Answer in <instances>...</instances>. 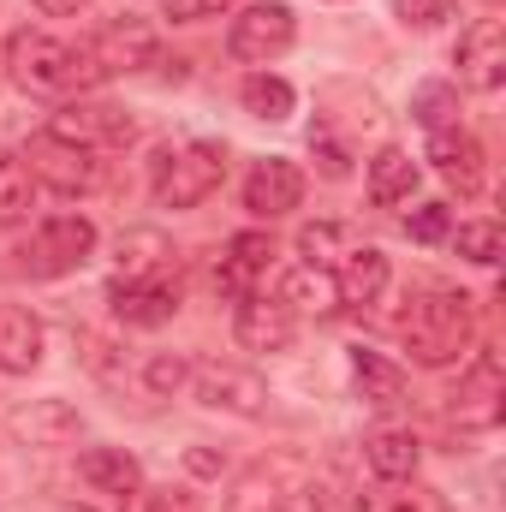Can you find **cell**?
Masks as SVG:
<instances>
[{"label":"cell","instance_id":"cell-30","mask_svg":"<svg viewBox=\"0 0 506 512\" xmlns=\"http://www.w3.org/2000/svg\"><path fill=\"white\" fill-rule=\"evenodd\" d=\"M411 114L429 131L459 126V90H453V84H417V90H411Z\"/></svg>","mask_w":506,"mask_h":512},{"label":"cell","instance_id":"cell-29","mask_svg":"<svg viewBox=\"0 0 506 512\" xmlns=\"http://www.w3.org/2000/svg\"><path fill=\"white\" fill-rule=\"evenodd\" d=\"M239 96H245V108H251L256 120H286V114H292V102H298V96H292V84H286V78H274V72H251Z\"/></svg>","mask_w":506,"mask_h":512},{"label":"cell","instance_id":"cell-15","mask_svg":"<svg viewBox=\"0 0 506 512\" xmlns=\"http://www.w3.org/2000/svg\"><path fill=\"white\" fill-rule=\"evenodd\" d=\"M429 161L441 167V179H447L459 197H477V191H483V143H477L471 131H459V126L429 131Z\"/></svg>","mask_w":506,"mask_h":512},{"label":"cell","instance_id":"cell-36","mask_svg":"<svg viewBox=\"0 0 506 512\" xmlns=\"http://www.w3.org/2000/svg\"><path fill=\"white\" fill-rule=\"evenodd\" d=\"M221 6H233V0H161V12H167L173 24H197V18H215Z\"/></svg>","mask_w":506,"mask_h":512},{"label":"cell","instance_id":"cell-16","mask_svg":"<svg viewBox=\"0 0 506 512\" xmlns=\"http://www.w3.org/2000/svg\"><path fill=\"white\" fill-rule=\"evenodd\" d=\"M233 334H239V346H251V352H286L292 334H298V316H292L280 298H245Z\"/></svg>","mask_w":506,"mask_h":512},{"label":"cell","instance_id":"cell-24","mask_svg":"<svg viewBox=\"0 0 506 512\" xmlns=\"http://www.w3.org/2000/svg\"><path fill=\"white\" fill-rule=\"evenodd\" d=\"M280 304H286L292 316H328V310H340L334 274H322V268H292V274L280 280Z\"/></svg>","mask_w":506,"mask_h":512},{"label":"cell","instance_id":"cell-11","mask_svg":"<svg viewBox=\"0 0 506 512\" xmlns=\"http://www.w3.org/2000/svg\"><path fill=\"white\" fill-rule=\"evenodd\" d=\"M453 66H459V84H471V90H501L506 84V30L501 18H477L465 36H459V48H453Z\"/></svg>","mask_w":506,"mask_h":512},{"label":"cell","instance_id":"cell-28","mask_svg":"<svg viewBox=\"0 0 506 512\" xmlns=\"http://www.w3.org/2000/svg\"><path fill=\"white\" fill-rule=\"evenodd\" d=\"M167 239L155 233V227H137L120 239V280H137V274H161V262H167Z\"/></svg>","mask_w":506,"mask_h":512},{"label":"cell","instance_id":"cell-17","mask_svg":"<svg viewBox=\"0 0 506 512\" xmlns=\"http://www.w3.org/2000/svg\"><path fill=\"white\" fill-rule=\"evenodd\" d=\"M334 292H340V310H370L381 292H387V256L376 245L346 251V262L334 268Z\"/></svg>","mask_w":506,"mask_h":512},{"label":"cell","instance_id":"cell-22","mask_svg":"<svg viewBox=\"0 0 506 512\" xmlns=\"http://www.w3.org/2000/svg\"><path fill=\"white\" fill-rule=\"evenodd\" d=\"M417 459H423V441H417L411 429H376V435L364 441V465L376 471L381 483L417 477Z\"/></svg>","mask_w":506,"mask_h":512},{"label":"cell","instance_id":"cell-38","mask_svg":"<svg viewBox=\"0 0 506 512\" xmlns=\"http://www.w3.org/2000/svg\"><path fill=\"white\" fill-rule=\"evenodd\" d=\"M36 6H42L48 18H72V12H84L90 0H36Z\"/></svg>","mask_w":506,"mask_h":512},{"label":"cell","instance_id":"cell-21","mask_svg":"<svg viewBox=\"0 0 506 512\" xmlns=\"http://www.w3.org/2000/svg\"><path fill=\"white\" fill-rule=\"evenodd\" d=\"M495 417H501V364H495V352H483L471 364V376L459 382V423L489 429Z\"/></svg>","mask_w":506,"mask_h":512},{"label":"cell","instance_id":"cell-6","mask_svg":"<svg viewBox=\"0 0 506 512\" xmlns=\"http://www.w3.org/2000/svg\"><path fill=\"white\" fill-rule=\"evenodd\" d=\"M6 66H12V78L30 90V96H66L72 90V48L60 42V36H48V30H12V42H6Z\"/></svg>","mask_w":506,"mask_h":512},{"label":"cell","instance_id":"cell-37","mask_svg":"<svg viewBox=\"0 0 506 512\" xmlns=\"http://www.w3.org/2000/svg\"><path fill=\"white\" fill-rule=\"evenodd\" d=\"M143 512H197V495H185V489H161V495H149Z\"/></svg>","mask_w":506,"mask_h":512},{"label":"cell","instance_id":"cell-33","mask_svg":"<svg viewBox=\"0 0 506 512\" xmlns=\"http://www.w3.org/2000/svg\"><path fill=\"white\" fill-rule=\"evenodd\" d=\"M447 227H453V221H447V203H423V209H411V215H405V233H411L417 245H441V239H447Z\"/></svg>","mask_w":506,"mask_h":512},{"label":"cell","instance_id":"cell-26","mask_svg":"<svg viewBox=\"0 0 506 512\" xmlns=\"http://www.w3.org/2000/svg\"><path fill=\"white\" fill-rule=\"evenodd\" d=\"M411 191H417V161L405 149H381L376 161H370V197H376L381 209H393Z\"/></svg>","mask_w":506,"mask_h":512},{"label":"cell","instance_id":"cell-25","mask_svg":"<svg viewBox=\"0 0 506 512\" xmlns=\"http://www.w3.org/2000/svg\"><path fill=\"white\" fill-rule=\"evenodd\" d=\"M30 209H36V179H30V167H24V155L0 149V227L30 221Z\"/></svg>","mask_w":506,"mask_h":512},{"label":"cell","instance_id":"cell-19","mask_svg":"<svg viewBox=\"0 0 506 512\" xmlns=\"http://www.w3.org/2000/svg\"><path fill=\"white\" fill-rule=\"evenodd\" d=\"M78 477L96 489V495H137L143 489V465L131 459L126 447H90L84 459H78Z\"/></svg>","mask_w":506,"mask_h":512},{"label":"cell","instance_id":"cell-4","mask_svg":"<svg viewBox=\"0 0 506 512\" xmlns=\"http://www.w3.org/2000/svg\"><path fill=\"white\" fill-rule=\"evenodd\" d=\"M227 512H328V495L298 459H262L233 483Z\"/></svg>","mask_w":506,"mask_h":512},{"label":"cell","instance_id":"cell-8","mask_svg":"<svg viewBox=\"0 0 506 512\" xmlns=\"http://www.w3.org/2000/svg\"><path fill=\"white\" fill-rule=\"evenodd\" d=\"M292 36H298V18H292V6H286V0H256V6H245V12L233 18V36H227V48H233V60L268 66L274 54H286V48H292Z\"/></svg>","mask_w":506,"mask_h":512},{"label":"cell","instance_id":"cell-9","mask_svg":"<svg viewBox=\"0 0 506 512\" xmlns=\"http://www.w3.org/2000/svg\"><path fill=\"white\" fill-rule=\"evenodd\" d=\"M191 387L209 411H227V417H262L268 411V382L256 370H239V364H197Z\"/></svg>","mask_w":506,"mask_h":512},{"label":"cell","instance_id":"cell-23","mask_svg":"<svg viewBox=\"0 0 506 512\" xmlns=\"http://www.w3.org/2000/svg\"><path fill=\"white\" fill-rule=\"evenodd\" d=\"M352 382H358V399L376 405V411H393V405L405 399V370H399L393 358L370 352V346L352 352Z\"/></svg>","mask_w":506,"mask_h":512},{"label":"cell","instance_id":"cell-10","mask_svg":"<svg viewBox=\"0 0 506 512\" xmlns=\"http://www.w3.org/2000/svg\"><path fill=\"white\" fill-rule=\"evenodd\" d=\"M108 304H114V316H120L126 328H161V322H173V310H179V280H173L167 268H161V274H137V280H114Z\"/></svg>","mask_w":506,"mask_h":512},{"label":"cell","instance_id":"cell-12","mask_svg":"<svg viewBox=\"0 0 506 512\" xmlns=\"http://www.w3.org/2000/svg\"><path fill=\"white\" fill-rule=\"evenodd\" d=\"M268 268H274V239H268V233H239V239H227V251H221L215 292L233 298V304H245V298H256V286L268 280Z\"/></svg>","mask_w":506,"mask_h":512},{"label":"cell","instance_id":"cell-3","mask_svg":"<svg viewBox=\"0 0 506 512\" xmlns=\"http://www.w3.org/2000/svg\"><path fill=\"white\" fill-rule=\"evenodd\" d=\"M221 179H227V149L221 143H179V149H161L155 167H149V185H155L161 209H197L221 191Z\"/></svg>","mask_w":506,"mask_h":512},{"label":"cell","instance_id":"cell-7","mask_svg":"<svg viewBox=\"0 0 506 512\" xmlns=\"http://www.w3.org/2000/svg\"><path fill=\"white\" fill-rule=\"evenodd\" d=\"M90 251H96V227H90L84 215H54V221H42L36 239L18 251V268L36 274V280H60V274H72V268H84Z\"/></svg>","mask_w":506,"mask_h":512},{"label":"cell","instance_id":"cell-31","mask_svg":"<svg viewBox=\"0 0 506 512\" xmlns=\"http://www.w3.org/2000/svg\"><path fill=\"white\" fill-rule=\"evenodd\" d=\"M453 245H459V256H465V262H477V268H495V262H501V221H471V227H459V239H453Z\"/></svg>","mask_w":506,"mask_h":512},{"label":"cell","instance_id":"cell-20","mask_svg":"<svg viewBox=\"0 0 506 512\" xmlns=\"http://www.w3.org/2000/svg\"><path fill=\"white\" fill-rule=\"evenodd\" d=\"M12 435H24L30 447H66L78 435V411L66 399H36V405L12 411Z\"/></svg>","mask_w":506,"mask_h":512},{"label":"cell","instance_id":"cell-27","mask_svg":"<svg viewBox=\"0 0 506 512\" xmlns=\"http://www.w3.org/2000/svg\"><path fill=\"white\" fill-rule=\"evenodd\" d=\"M346 251H358L346 221H310V227L298 233V256H304V268H322V274H328V268L346 262Z\"/></svg>","mask_w":506,"mask_h":512},{"label":"cell","instance_id":"cell-35","mask_svg":"<svg viewBox=\"0 0 506 512\" xmlns=\"http://www.w3.org/2000/svg\"><path fill=\"white\" fill-rule=\"evenodd\" d=\"M310 149H316V161H322V173H328V179H346V173H352L346 149H340V143H334V137H328L322 126L310 131Z\"/></svg>","mask_w":506,"mask_h":512},{"label":"cell","instance_id":"cell-13","mask_svg":"<svg viewBox=\"0 0 506 512\" xmlns=\"http://www.w3.org/2000/svg\"><path fill=\"white\" fill-rule=\"evenodd\" d=\"M54 137H66V143H84V149H120L137 137V120H131L126 108H108V102H84V108H66V114H54Z\"/></svg>","mask_w":506,"mask_h":512},{"label":"cell","instance_id":"cell-34","mask_svg":"<svg viewBox=\"0 0 506 512\" xmlns=\"http://www.w3.org/2000/svg\"><path fill=\"white\" fill-rule=\"evenodd\" d=\"M393 6H399V18L417 24V30H435L441 18H453V0H393Z\"/></svg>","mask_w":506,"mask_h":512},{"label":"cell","instance_id":"cell-2","mask_svg":"<svg viewBox=\"0 0 506 512\" xmlns=\"http://www.w3.org/2000/svg\"><path fill=\"white\" fill-rule=\"evenodd\" d=\"M155 60H161L155 24L137 18V12H120V18H108L84 48H72V90H90V84L143 72V66H155Z\"/></svg>","mask_w":506,"mask_h":512},{"label":"cell","instance_id":"cell-1","mask_svg":"<svg viewBox=\"0 0 506 512\" xmlns=\"http://www.w3.org/2000/svg\"><path fill=\"white\" fill-rule=\"evenodd\" d=\"M399 340H405L411 364L447 370V364H459V358L477 346V304H471L465 292L423 286V292H411L405 310H399Z\"/></svg>","mask_w":506,"mask_h":512},{"label":"cell","instance_id":"cell-18","mask_svg":"<svg viewBox=\"0 0 506 512\" xmlns=\"http://www.w3.org/2000/svg\"><path fill=\"white\" fill-rule=\"evenodd\" d=\"M42 364V322L24 304H0V370L30 376Z\"/></svg>","mask_w":506,"mask_h":512},{"label":"cell","instance_id":"cell-32","mask_svg":"<svg viewBox=\"0 0 506 512\" xmlns=\"http://www.w3.org/2000/svg\"><path fill=\"white\" fill-rule=\"evenodd\" d=\"M143 382H149V393H161V399H167V393H179V387L191 382V364H185V358H173V352H155V358L143 364Z\"/></svg>","mask_w":506,"mask_h":512},{"label":"cell","instance_id":"cell-14","mask_svg":"<svg viewBox=\"0 0 506 512\" xmlns=\"http://www.w3.org/2000/svg\"><path fill=\"white\" fill-rule=\"evenodd\" d=\"M298 203H304V173H298L292 161H280V155L256 161L251 179H245V209L262 215V221H280V215H292Z\"/></svg>","mask_w":506,"mask_h":512},{"label":"cell","instance_id":"cell-5","mask_svg":"<svg viewBox=\"0 0 506 512\" xmlns=\"http://www.w3.org/2000/svg\"><path fill=\"white\" fill-rule=\"evenodd\" d=\"M24 167H30V179H36V185H54L60 197H90V191H102V179H108L96 149H84V143H66V137H54V131L30 137V155H24Z\"/></svg>","mask_w":506,"mask_h":512}]
</instances>
